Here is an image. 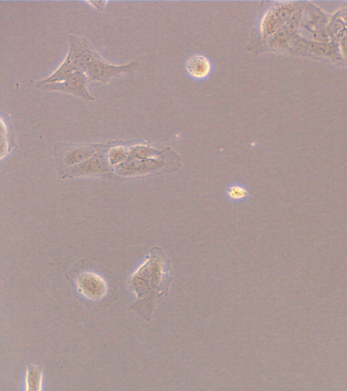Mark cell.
Returning a JSON list of instances; mask_svg holds the SVG:
<instances>
[{"label": "cell", "mask_w": 347, "mask_h": 391, "mask_svg": "<svg viewBox=\"0 0 347 391\" xmlns=\"http://www.w3.org/2000/svg\"><path fill=\"white\" fill-rule=\"evenodd\" d=\"M94 155H96L95 147L75 146L65 152L63 165H65V167H67V166L72 167V166L79 165V163L88 160L89 158H91Z\"/></svg>", "instance_id": "9"}, {"label": "cell", "mask_w": 347, "mask_h": 391, "mask_svg": "<svg viewBox=\"0 0 347 391\" xmlns=\"http://www.w3.org/2000/svg\"><path fill=\"white\" fill-rule=\"evenodd\" d=\"M25 391H42L43 386V368L29 365L26 371Z\"/></svg>", "instance_id": "10"}, {"label": "cell", "mask_w": 347, "mask_h": 391, "mask_svg": "<svg viewBox=\"0 0 347 391\" xmlns=\"http://www.w3.org/2000/svg\"><path fill=\"white\" fill-rule=\"evenodd\" d=\"M164 151L151 148V147L138 146L131 149L130 159L131 160H145V159L155 158L163 155Z\"/></svg>", "instance_id": "11"}, {"label": "cell", "mask_w": 347, "mask_h": 391, "mask_svg": "<svg viewBox=\"0 0 347 391\" xmlns=\"http://www.w3.org/2000/svg\"><path fill=\"white\" fill-rule=\"evenodd\" d=\"M89 82L90 79L87 77L85 72H76L70 75L65 81L37 87V89L43 91L69 93V94L79 96V98L85 99L87 101H93V96L88 92V89H87Z\"/></svg>", "instance_id": "5"}, {"label": "cell", "mask_w": 347, "mask_h": 391, "mask_svg": "<svg viewBox=\"0 0 347 391\" xmlns=\"http://www.w3.org/2000/svg\"><path fill=\"white\" fill-rule=\"evenodd\" d=\"M140 69V62H135L126 65H112L105 62L96 53L87 65L85 74L90 82L99 81L109 83L112 79L123 74H135Z\"/></svg>", "instance_id": "4"}, {"label": "cell", "mask_w": 347, "mask_h": 391, "mask_svg": "<svg viewBox=\"0 0 347 391\" xmlns=\"http://www.w3.org/2000/svg\"><path fill=\"white\" fill-rule=\"evenodd\" d=\"M248 195V189L245 187L238 186V185L229 187L227 189V196L233 201L243 200V199L247 198Z\"/></svg>", "instance_id": "13"}, {"label": "cell", "mask_w": 347, "mask_h": 391, "mask_svg": "<svg viewBox=\"0 0 347 391\" xmlns=\"http://www.w3.org/2000/svg\"><path fill=\"white\" fill-rule=\"evenodd\" d=\"M67 277L77 294L90 303H104L114 290L100 269L87 259L77 262L67 273Z\"/></svg>", "instance_id": "2"}, {"label": "cell", "mask_w": 347, "mask_h": 391, "mask_svg": "<svg viewBox=\"0 0 347 391\" xmlns=\"http://www.w3.org/2000/svg\"><path fill=\"white\" fill-rule=\"evenodd\" d=\"M171 282L170 260L163 249L155 247L128 277V285L133 294L131 310L150 322L155 309L170 294Z\"/></svg>", "instance_id": "1"}, {"label": "cell", "mask_w": 347, "mask_h": 391, "mask_svg": "<svg viewBox=\"0 0 347 391\" xmlns=\"http://www.w3.org/2000/svg\"><path fill=\"white\" fill-rule=\"evenodd\" d=\"M165 154V151L164 153ZM163 155L155 157V158L145 159V160L126 161L123 165L116 166V172L121 173L126 177L131 175H142L155 172V170H163L164 168L170 167V161L167 159L163 160Z\"/></svg>", "instance_id": "7"}, {"label": "cell", "mask_w": 347, "mask_h": 391, "mask_svg": "<svg viewBox=\"0 0 347 391\" xmlns=\"http://www.w3.org/2000/svg\"><path fill=\"white\" fill-rule=\"evenodd\" d=\"M89 4H91V6H95L96 9H99V11H102L103 9H104V6H106L107 2H89Z\"/></svg>", "instance_id": "14"}, {"label": "cell", "mask_w": 347, "mask_h": 391, "mask_svg": "<svg viewBox=\"0 0 347 391\" xmlns=\"http://www.w3.org/2000/svg\"><path fill=\"white\" fill-rule=\"evenodd\" d=\"M70 43L69 55L60 65V69L48 78L40 81L37 87L60 83L76 72H85L87 65L95 55V51L90 48L85 39L77 38L76 36H70Z\"/></svg>", "instance_id": "3"}, {"label": "cell", "mask_w": 347, "mask_h": 391, "mask_svg": "<svg viewBox=\"0 0 347 391\" xmlns=\"http://www.w3.org/2000/svg\"><path fill=\"white\" fill-rule=\"evenodd\" d=\"M187 71L194 79H203L210 75L212 65L206 56L194 55L187 60Z\"/></svg>", "instance_id": "8"}, {"label": "cell", "mask_w": 347, "mask_h": 391, "mask_svg": "<svg viewBox=\"0 0 347 391\" xmlns=\"http://www.w3.org/2000/svg\"><path fill=\"white\" fill-rule=\"evenodd\" d=\"M128 158H130V153L123 147H116V148L110 150L109 155H107L109 165L116 166V167L128 161Z\"/></svg>", "instance_id": "12"}, {"label": "cell", "mask_w": 347, "mask_h": 391, "mask_svg": "<svg viewBox=\"0 0 347 391\" xmlns=\"http://www.w3.org/2000/svg\"><path fill=\"white\" fill-rule=\"evenodd\" d=\"M109 163L107 159L102 155H94L88 160L79 163V165L72 166L63 177H109L110 173Z\"/></svg>", "instance_id": "6"}]
</instances>
